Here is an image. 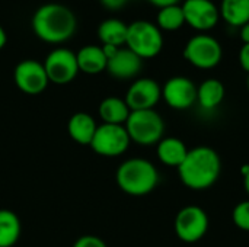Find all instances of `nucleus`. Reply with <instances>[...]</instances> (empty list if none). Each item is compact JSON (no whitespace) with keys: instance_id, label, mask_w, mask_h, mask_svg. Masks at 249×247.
<instances>
[{"instance_id":"f3484780","label":"nucleus","mask_w":249,"mask_h":247,"mask_svg":"<svg viewBox=\"0 0 249 247\" xmlns=\"http://www.w3.org/2000/svg\"><path fill=\"white\" fill-rule=\"evenodd\" d=\"M158 159L162 165L169 167H179L188 154L185 143L177 137H165L158 144Z\"/></svg>"},{"instance_id":"aec40b11","label":"nucleus","mask_w":249,"mask_h":247,"mask_svg":"<svg viewBox=\"0 0 249 247\" xmlns=\"http://www.w3.org/2000/svg\"><path fill=\"white\" fill-rule=\"evenodd\" d=\"M127 31L128 25H125L120 19L111 17L101 22L98 28V38L102 42V45H114L121 48L123 45H125Z\"/></svg>"},{"instance_id":"473e14b6","label":"nucleus","mask_w":249,"mask_h":247,"mask_svg":"<svg viewBox=\"0 0 249 247\" xmlns=\"http://www.w3.org/2000/svg\"><path fill=\"white\" fill-rule=\"evenodd\" d=\"M248 90H249V77H248Z\"/></svg>"},{"instance_id":"a878e982","label":"nucleus","mask_w":249,"mask_h":247,"mask_svg":"<svg viewBox=\"0 0 249 247\" xmlns=\"http://www.w3.org/2000/svg\"><path fill=\"white\" fill-rule=\"evenodd\" d=\"M239 64L247 73H249V44H244L239 49Z\"/></svg>"},{"instance_id":"6ab92c4d","label":"nucleus","mask_w":249,"mask_h":247,"mask_svg":"<svg viewBox=\"0 0 249 247\" xmlns=\"http://www.w3.org/2000/svg\"><path fill=\"white\" fill-rule=\"evenodd\" d=\"M130 108L124 99L117 96H108L102 99L98 108V115L102 124H114V125H124L130 115Z\"/></svg>"},{"instance_id":"6e6552de","label":"nucleus","mask_w":249,"mask_h":247,"mask_svg":"<svg viewBox=\"0 0 249 247\" xmlns=\"http://www.w3.org/2000/svg\"><path fill=\"white\" fill-rule=\"evenodd\" d=\"M209 224V215L201 207L188 205L179 210V213L177 214L174 229L177 237L181 242L197 243L207 234Z\"/></svg>"},{"instance_id":"1a4fd4ad","label":"nucleus","mask_w":249,"mask_h":247,"mask_svg":"<svg viewBox=\"0 0 249 247\" xmlns=\"http://www.w3.org/2000/svg\"><path fill=\"white\" fill-rule=\"evenodd\" d=\"M42 64L50 83L54 84H67L73 82L79 73L76 52L63 47L54 48Z\"/></svg>"},{"instance_id":"2f4dec72","label":"nucleus","mask_w":249,"mask_h":247,"mask_svg":"<svg viewBox=\"0 0 249 247\" xmlns=\"http://www.w3.org/2000/svg\"><path fill=\"white\" fill-rule=\"evenodd\" d=\"M244 186H245V191H247V194L249 195V173L244 176Z\"/></svg>"},{"instance_id":"4468645a","label":"nucleus","mask_w":249,"mask_h":247,"mask_svg":"<svg viewBox=\"0 0 249 247\" xmlns=\"http://www.w3.org/2000/svg\"><path fill=\"white\" fill-rule=\"evenodd\" d=\"M143 67V60L136 55L131 49L120 48L107 64V71L118 80H130L139 76Z\"/></svg>"},{"instance_id":"7ed1b4c3","label":"nucleus","mask_w":249,"mask_h":247,"mask_svg":"<svg viewBox=\"0 0 249 247\" xmlns=\"http://www.w3.org/2000/svg\"><path fill=\"white\" fill-rule=\"evenodd\" d=\"M115 181L118 188L127 195L144 197L158 186L159 172L152 162L142 157H133L118 166Z\"/></svg>"},{"instance_id":"a211bd4d","label":"nucleus","mask_w":249,"mask_h":247,"mask_svg":"<svg viewBox=\"0 0 249 247\" xmlns=\"http://www.w3.org/2000/svg\"><path fill=\"white\" fill-rule=\"evenodd\" d=\"M225 84L217 79H207L197 86V103L203 111H214L225 99Z\"/></svg>"},{"instance_id":"7c9ffc66","label":"nucleus","mask_w":249,"mask_h":247,"mask_svg":"<svg viewBox=\"0 0 249 247\" xmlns=\"http://www.w3.org/2000/svg\"><path fill=\"white\" fill-rule=\"evenodd\" d=\"M6 42H7V35H6L4 28L0 25V49H3V48H4Z\"/></svg>"},{"instance_id":"5701e85b","label":"nucleus","mask_w":249,"mask_h":247,"mask_svg":"<svg viewBox=\"0 0 249 247\" xmlns=\"http://www.w3.org/2000/svg\"><path fill=\"white\" fill-rule=\"evenodd\" d=\"M184 25H185V17H184L182 7L179 4H172V6L159 9L156 15V26L160 31L172 32V31L179 29Z\"/></svg>"},{"instance_id":"f03ea898","label":"nucleus","mask_w":249,"mask_h":247,"mask_svg":"<svg viewBox=\"0 0 249 247\" xmlns=\"http://www.w3.org/2000/svg\"><path fill=\"white\" fill-rule=\"evenodd\" d=\"M222 172V160L216 150L200 146L188 150L185 160L178 167L181 182L193 191H206L212 188Z\"/></svg>"},{"instance_id":"393cba45","label":"nucleus","mask_w":249,"mask_h":247,"mask_svg":"<svg viewBox=\"0 0 249 247\" xmlns=\"http://www.w3.org/2000/svg\"><path fill=\"white\" fill-rule=\"evenodd\" d=\"M73 247H108L107 243L98 237V236H93V234H86V236H82L79 237Z\"/></svg>"},{"instance_id":"f8f14e48","label":"nucleus","mask_w":249,"mask_h":247,"mask_svg":"<svg viewBox=\"0 0 249 247\" xmlns=\"http://www.w3.org/2000/svg\"><path fill=\"white\" fill-rule=\"evenodd\" d=\"M162 99V87L159 83L149 77L136 79L125 93V103L130 111H144L155 109V106Z\"/></svg>"},{"instance_id":"9b49d317","label":"nucleus","mask_w":249,"mask_h":247,"mask_svg":"<svg viewBox=\"0 0 249 247\" xmlns=\"http://www.w3.org/2000/svg\"><path fill=\"white\" fill-rule=\"evenodd\" d=\"M162 99L177 111H187L197 103V86L185 76H174L162 87Z\"/></svg>"},{"instance_id":"20e7f679","label":"nucleus","mask_w":249,"mask_h":247,"mask_svg":"<svg viewBox=\"0 0 249 247\" xmlns=\"http://www.w3.org/2000/svg\"><path fill=\"white\" fill-rule=\"evenodd\" d=\"M124 127L130 140L139 146H155L165 132L163 118L155 109L131 111Z\"/></svg>"},{"instance_id":"dca6fc26","label":"nucleus","mask_w":249,"mask_h":247,"mask_svg":"<svg viewBox=\"0 0 249 247\" xmlns=\"http://www.w3.org/2000/svg\"><path fill=\"white\" fill-rule=\"evenodd\" d=\"M79 71L85 74H99L107 70L108 60L99 45H85L76 52Z\"/></svg>"},{"instance_id":"4be33fe9","label":"nucleus","mask_w":249,"mask_h":247,"mask_svg":"<svg viewBox=\"0 0 249 247\" xmlns=\"http://www.w3.org/2000/svg\"><path fill=\"white\" fill-rule=\"evenodd\" d=\"M22 233V224L16 213L7 208L0 210V247H13Z\"/></svg>"},{"instance_id":"423d86ee","label":"nucleus","mask_w":249,"mask_h":247,"mask_svg":"<svg viewBox=\"0 0 249 247\" xmlns=\"http://www.w3.org/2000/svg\"><path fill=\"white\" fill-rule=\"evenodd\" d=\"M223 57L220 42L207 33H197L184 47V58L200 70H210L219 66Z\"/></svg>"},{"instance_id":"cd10ccee","label":"nucleus","mask_w":249,"mask_h":247,"mask_svg":"<svg viewBox=\"0 0 249 247\" xmlns=\"http://www.w3.org/2000/svg\"><path fill=\"white\" fill-rule=\"evenodd\" d=\"M150 4L162 9V7H166V6H172V4H179L181 0H147Z\"/></svg>"},{"instance_id":"412c9836","label":"nucleus","mask_w":249,"mask_h":247,"mask_svg":"<svg viewBox=\"0 0 249 247\" xmlns=\"http://www.w3.org/2000/svg\"><path fill=\"white\" fill-rule=\"evenodd\" d=\"M219 13L228 25L241 28L249 22V0H222Z\"/></svg>"},{"instance_id":"f257e3e1","label":"nucleus","mask_w":249,"mask_h":247,"mask_svg":"<svg viewBox=\"0 0 249 247\" xmlns=\"http://www.w3.org/2000/svg\"><path fill=\"white\" fill-rule=\"evenodd\" d=\"M31 26L38 39L58 45L74 35L77 19L73 10L66 4L45 3L34 12Z\"/></svg>"},{"instance_id":"ddd939ff","label":"nucleus","mask_w":249,"mask_h":247,"mask_svg":"<svg viewBox=\"0 0 249 247\" xmlns=\"http://www.w3.org/2000/svg\"><path fill=\"white\" fill-rule=\"evenodd\" d=\"M185 23L197 31L213 29L219 20V7L212 0H184L181 4Z\"/></svg>"},{"instance_id":"c756f323","label":"nucleus","mask_w":249,"mask_h":247,"mask_svg":"<svg viewBox=\"0 0 249 247\" xmlns=\"http://www.w3.org/2000/svg\"><path fill=\"white\" fill-rule=\"evenodd\" d=\"M241 39L244 41V44H249V22L241 26Z\"/></svg>"},{"instance_id":"b1692460","label":"nucleus","mask_w":249,"mask_h":247,"mask_svg":"<svg viewBox=\"0 0 249 247\" xmlns=\"http://www.w3.org/2000/svg\"><path fill=\"white\" fill-rule=\"evenodd\" d=\"M232 221L238 229H241L244 231H249V199L239 202L233 208Z\"/></svg>"},{"instance_id":"2eb2a0df","label":"nucleus","mask_w":249,"mask_h":247,"mask_svg":"<svg viewBox=\"0 0 249 247\" xmlns=\"http://www.w3.org/2000/svg\"><path fill=\"white\" fill-rule=\"evenodd\" d=\"M96 128H98V124H96L95 118L86 112L73 114L67 122V132H69L70 138L80 146L90 144Z\"/></svg>"},{"instance_id":"0eeeda50","label":"nucleus","mask_w":249,"mask_h":247,"mask_svg":"<svg viewBox=\"0 0 249 247\" xmlns=\"http://www.w3.org/2000/svg\"><path fill=\"white\" fill-rule=\"evenodd\" d=\"M130 137L124 125L101 124L90 141V148L102 157L123 156L130 147Z\"/></svg>"},{"instance_id":"c85d7f7f","label":"nucleus","mask_w":249,"mask_h":247,"mask_svg":"<svg viewBox=\"0 0 249 247\" xmlns=\"http://www.w3.org/2000/svg\"><path fill=\"white\" fill-rule=\"evenodd\" d=\"M101 47H102V51H104L107 60H109V58L120 49L118 47H114V45H101Z\"/></svg>"},{"instance_id":"39448f33","label":"nucleus","mask_w":249,"mask_h":247,"mask_svg":"<svg viewBox=\"0 0 249 247\" xmlns=\"http://www.w3.org/2000/svg\"><path fill=\"white\" fill-rule=\"evenodd\" d=\"M125 45L142 60L155 58L163 48L162 31L149 20H134L128 25Z\"/></svg>"},{"instance_id":"9d476101","label":"nucleus","mask_w":249,"mask_h":247,"mask_svg":"<svg viewBox=\"0 0 249 247\" xmlns=\"http://www.w3.org/2000/svg\"><path fill=\"white\" fill-rule=\"evenodd\" d=\"M13 80L16 87L25 95H39L50 84L44 64L29 58L16 64Z\"/></svg>"},{"instance_id":"bb28decb","label":"nucleus","mask_w":249,"mask_h":247,"mask_svg":"<svg viewBox=\"0 0 249 247\" xmlns=\"http://www.w3.org/2000/svg\"><path fill=\"white\" fill-rule=\"evenodd\" d=\"M99 1L108 10H120L127 4L128 0H99Z\"/></svg>"}]
</instances>
